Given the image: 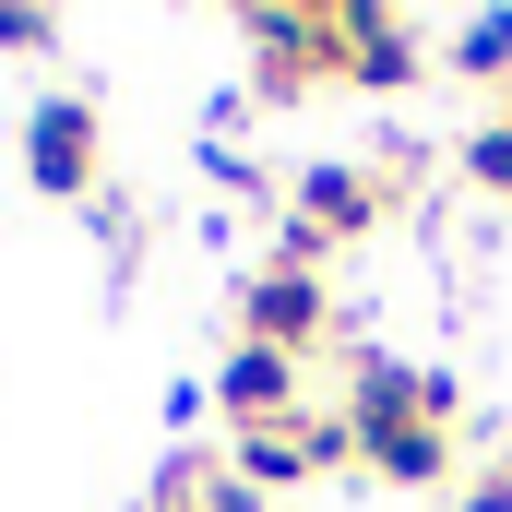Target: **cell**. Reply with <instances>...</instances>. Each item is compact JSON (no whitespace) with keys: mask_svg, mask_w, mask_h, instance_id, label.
I'll use <instances>...</instances> for the list:
<instances>
[{"mask_svg":"<svg viewBox=\"0 0 512 512\" xmlns=\"http://www.w3.org/2000/svg\"><path fill=\"white\" fill-rule=\"evenodd\" d=\"M429 155H441V143H382V167H358V155H310V167L286 179V203H274V251H262V262L322 274L334 251H358L370 227H393V215L417 203Z\"/></svg>","mask_w":512,"mask_h":512,"instance_id":"obj_1","label":"cell"},{"mask_svg":"<svg viewBox=\"0 0 512 512\" xmlns=\"http://www.w3.org/2000/svg\"><path fill=\"white\" fill-rule=\"evenodd\" d=\"M24 179L48 191V203H96V179H108V108L96 96H36L24 108Z\"/></svg>","mask_w":512,"mask_h":512,"instance_id":"obj_2","label":"cell"},{"mask_svg":"<svg viewBox=\"0 0 512 512\" xmlns=\"http://www.w3.org/2000/svg\"><path fill=\"white\" fill-rule=\"evenodd\" d=\"M227 465H239L262 501H274V489H310V477L358 465V429H346V405H298L286 429H251V441H227Z\"/></svg>","mask_w":512,"mask_h":512,"instance_id":"obj_3","label":"cell"},{"mask_svg":"<svg viewBox=\"0 0 512 512\" xmlns=\"http://www.w3.org/2000/svg\"><path fill=\"white\" fill-rule=\"evenodd\" d=\"M251 36V96H310V84H334V0H274L239 24Z\"/></svg>","mask_w":512,"mask_h":512,"instance_id":"obj_4","label":"cell"},{"mask_svg":"<svg viewBox=\"0 0 512 512\" xmlns=\"http://www.w3.org/2000/svg\"><path fill=\"white\" fill-rule=\"evenodd\" d=\"M334 334V298H322V274H286V262H251V286H239V346H274V358H310Z\"/></svg>","mask_w":512,"mask_h":512,"instance_id":"obj_5","label":"cell"},{"mask_svg":"<svg viewBox=\"0 0 512 512\" xmlns=\"http://www.w3.org/2000/svg\"><path fill=\"white\" fill-rule=\"evenodd\" d=\"M417 72H429V48H417L405 12H382V0H334V84L393 96V84H417Z\"/></svg>","mask_w":512,"mask_h":512,"instance_id":"obj_6","label":"cell"},{"mask_svg":"<svg viewBox=\"0 0 512 512\" xmlns=\"http://www.w3.org/2000/svg\"><path fill=\"white\" fill-rule=\"evenodd\" d=\"M215 417H227V441L286 429V417H298V358H274V346H227V370H215Z\"/></svg>","mask_w":512,"mask_h":512,"instance_id":"obj_7","label":"cell"},{"mask_svg":"<svg viewBox=\"0 0 512 512\" xmlns=\"http://www.w3.org/2000/svg\"><path fill=\"white\" fill-rule=\"evenodd\" d=\"M358 477H382V489H453L465 453H453V429L393 417V429H358Z\"/></svg>","mask_w":512,"mask_h":512,"instance_id":"obj_8","label":"cell"},{"mask_svg":"<svg viewBox=\"0 0 512 512\" xmlns=\"http://www.w3.org/2000/svg\"><path fill=\"white\" fill-rule=\"evenodd\" d=\"M441 72H465V84L512 96V0H489V12H453V24H441Z\"/></svg>","mask_w":512,"mask_h":512,"instance_id":"obj_9","label":"cell"},{"mask_svg":"<svg viewBox=\"0 0 512 512\" xmlns=\"http://www.w3.org/2000/svg\"><path fill=\"white\" fill-rule=\"evenodd\" d=\"M453 167H465L477 191H501V203H512V120H465V143H453Z\"/></svg>","mask_w":512,"mask_h":512,"instance_id":"obj_10","label":"cell"},{"mask_svg":"<svg viewBox=\"0 0 512 512\" xmlns=\"http://www.w3.org/2000/svg\"><path fill=\"white\" fill-rule=\"evenodd\" d=\"M453 512H512V453L465 465V477H453Z\"/></svg>","mask_w":512,"mask_h":512,"instance_id":"obj_11","label":"cell"},{"mask_svg":"<svg viewBox=\"0 0 512 512\" xmlns=\"http://www.w3.org/2000/svg\"><path fill=\"white\" fill-rule=\"evenodd\" d=\"M0 48H60V12H36V0H0Z\"/></svg>","mask_w":512,"mask_h":512,"instance_id":"obj_12","label":"cell"}]
</instances>
